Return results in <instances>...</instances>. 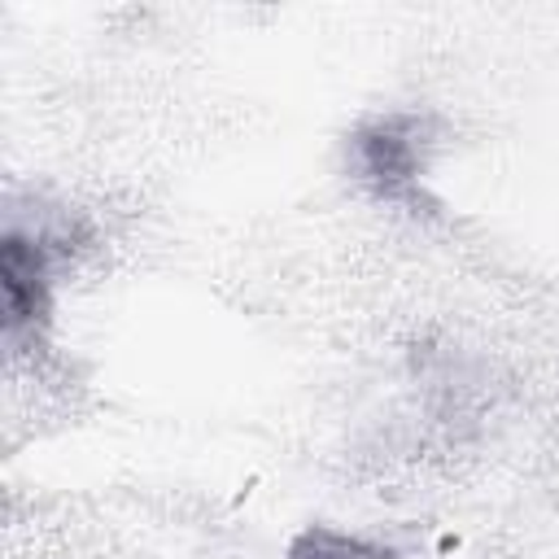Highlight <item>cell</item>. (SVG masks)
<instances>
[{"mask_svg": "<svg viewBox=\"0 0 559 559\" xmlns=\"http://www.w3.org/2000/svg\"><path fill=\"white\" fill-rule=\"evenodd\" d=\"M288 559H397V555L384 550V546H376V542H367V537H354V533L314 524V528H306V533L293 537Z\"/></svg>", "mask_w": 559, "mask_h": 559, "instance_id": "cell-3", "label": "cell"}, {"mask_svg": "<svg viewBox=\"0 0 559 559\" xmlns=\"http://www.w3.org/2000/svg\"><path fill=\"white\" fill-rule=\"evenodd\" d=\"M432 122L419 114H380L349 135V170L354 179L384 205L428 210L424 175H428Z\"/></svg>", "mask_w": 559, "mask_h": 559, "instance_id": "cell-1", "label": "cell"}, {"mask_svg": "<svg viewBox=\"0 0 559 559\" xmlns=\"http://www.w3.org/2000/svg\"><path fill=\"white\" fill-rule=\"evenodd\" d=\"M0 288H4V332L9 341L35 336L48 328L52 310V253L39 231L9 227L0 240Z\"/></svg>", "mask_w": 559, "mask_h": 559, "instance_id": "cell-2", "label": "cell"}]
</instances>
